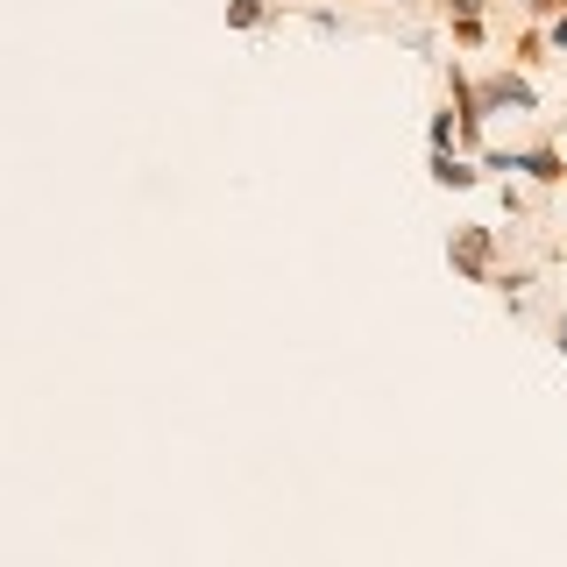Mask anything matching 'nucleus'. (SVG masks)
Here are the masks:
<instances>
[{"instance_id":"4","label":"nucleus","mask_w":567,"mask_h":567,"mask_svg":"<svg viewBox=\"0 0 567 567\" xmlns=\"http://www.w3.org/2000/svg\"><path fill=\"white\" fill-rule=\"evenodd\" d=\"M475 177H483V171H475L468 156H454V150H440V156H433V185H447V192H468Z\"/></svg>"},{"instance_id":"5","label":"nucleus","mask_w":567,"mask_h":567,"mask_svg":"<svg viewBox=\"0 0 567 567\" xmlns=\"http://www.w3.org/2000/svg\"><path fill=\"white\" fill-rule=\"evenodd\" d=\"M454 14V43H483V0H447Z\"/></svg>"},{"instance_id":"8","label":"nucleus","mask_w":567,"mask_h":567,"mask_svg":"<svg viewBox=\"0 0 567 567\" xmlns=\"http://www.w3.org/2000/svg\"><path fill=\"white\" fill-rule=\"evenodd\" d=\"M546 43H554V50H567V14H554V22H546Z\"/></svg>"},{"instance_id":"7","label":"nucleus","mask_w":567,"mask_h":567,"mask_svg":"<svg viewBox=\"0 0 567 567\" xmlns=\"http://www.w3.org/2000/svg\"><path fill=\"white\" fill-rule=\"evenodd\" d=\"M454 128H461L454 106H447V114H433V156H440V150H454Z\"/></svg>"},{"instance_id":"2","label":"nucleus","mask_w":567,"mask_h":567,"mask_svg":"<svg viewBox=\"0 0 567 567\" xmlns=\"http://www.w3.org/2000/svg\"><path fill=\"white\" fill-rule=\"evenodd\" d=\"M475 93H483V114H511V106H518V114H539V85L518 79V71H496Z\"/></svg>"},{"instance_id":"10","label":"nucleus","mask_w":567,"mask_h":567,"mask_svg":"<svg viewBox=\"0 0 567 567\" xmlns=\"http://www.w3.org/2000/svg\"><path fill=\"white\" fill-rule=\"evenodd\" d=\"M369 8H390V0H369Z\"/></svg>"},{"instance_id":"3","label":"nucleus","mask_w":567,"mask_h":567,"mask_svg":"<svg viewBox=\"0 0 567 567\" xmlns=\"http://www.w3.org/2000/svg\"><path fill=\"white\" fill-rule=\"evenodd\" d=\"M447 93H454V121H461V142H468V150H475V142H483V93H475V79H468V71H447Z\"/></svg>"},{"instance_id":"9","label":"nucleus","mask_w":567,"mask_h":567,"mask_svg":"<svg viewBox=\"0 0 567 567\" xmlns=\"http://www.w3.org/2000/svg\"><path fill=\"white\" fill-rule=\"evenodd\" d=\"M554 348H560V354H567V312H560V319H554Z\"/></svg>"},{"instance_id":"1","label":"nucleus","mask_w":567,"mask_h":567,"mask_svg":"<svg viewBox=\"0 0 567 567\" xmlns=\"http://www.w3.org/2000/svg\"><path fill=\"white\" fill-rule=\"evenodd\" d=\"M489 256H496V241H489V227H454V241H447V262L468 284H496V270H489Z\"/></svg>"},{"instance_id":"6","label":"nucleus","mask_w":567,"mask_h":567,"mask_svg":"<svg viewBox=\"0 0 567 567\" xmlns=\"http://www.w3.org/2000/svg\"><path fill=\"white\" fill-rule=\"evenodd\" d=\"M270 22V0H227V29H262Z\"/></svg>"}]
</instances>
